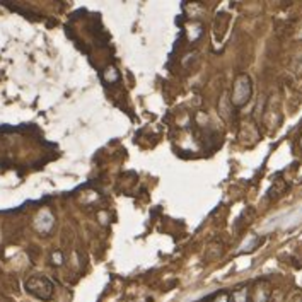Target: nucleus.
Listing matches in <instances>:
<instances>
[{
    "label": "nucleus",
    "mask_w": 302,
    "mask_h": 302,
    "mask_svg": "<svg viewBox=\"0 0 302 302\" xmlns=\"http://www.w3.org/2000/svg\"><path fill=\"white\" fill-rule=\"evenodd\" d=\"M120 77H122V76H120V72L113 67V65H111V67H108V68L104 70V78H106L108 82H111V84L118 82Z\"/></svg>",
    "instance_id": "nucleus-8"
},
{
    "label": "nucleus",
    "mask_w": 302,
    "mask_h": 302,
    "mask_svg": "<svg viewBox=\"0 0 302 302\" xmlns=\"http://www.w3.org/2000/svg\"><path fill=\"white\" fill-rule=\"evenodd\" d=\"M212 302H232V297H230V292L222 290V292H218L217 296L214 297Z\"/></svg>",
    "instance_id": "nucleus-9"
},
{
    "label": "nucleus",
    "mask_w": 302,
    "mask_h": 302,
    "mask_svg": "<svg viewBox=\"0 0 302 302\" xmlns=\"http://www.w3.org/2000/svg\"><path fill=\"white\" fill-rule=\"evenodd\" d=\"M53 227H55V217H53V214L46 208L40 210L38 215L34 217V229L38 230L41 236H48L53 230Z\"/></svg>",
    "instance_id": "nucleus-3"
},
{
    "label": "nucleus",
    "mask_w": 302,
    "mask_h": 302,
    "mask_svg": "<svg viewBox=\"0 0 302 302\" xmlns=\"http://www.w3.org/2000/svg\"><path fill=\"white\" fill-rule=\"evenodd\" d=\"M26 290L31 294V296L38 297L41 300H48L53 297V292H55V285L50 278L46 276H41V275H34L30 276L24 284Z\"/></svg>",
    "instance_id": "nucleus-2"
},
{
    "label": "nucleus",
    "mask_w": 302,
    "mask_h": 302,
    "mask_svg": "<svg viewBox=\"0 0 302 302\" xmlns=\"http://www.w3.org/2000/svg\"><path fill=\"white\" fill-rule=\"evenodd\" d=\"M270 296H272V287L268 282H258L254 285L253 292H251V302H270Z\"/></svg>",
    "instance_id": "nucleus-4"
},
{
    "label": "nucleus",
    "mask_w": 302,
    "mask_h": 302,
    "mask_svg": "<svg viewBox=\"0 0 302 302\" xmlns=\"http://www.w3.org/2000/svg\"><path fill=\"white\" fill-rule=\"evenodd\" d=\"M251 96H253V80L248 74H239L234 78V88H232V96H230V102L236 108H242L250 102Z\"/></svg>",
    "instance_id": "nucleus-1"
},
{
    "label": "nucleus",
    "mask_w": 302,
    "mask_h": 302,
    "mask_svg": "<svg viewBox=\"0 0 302 302\" xmlns=\"http://www.w3.org/2000/svg\"><path fill=\"white\" fill-rule=\"evenodd\" d=\"M232 297V302H248V297H250V292H248V287H239L230 294Z\"/></svg>",
    "instance_id": "nucleus-6"
},
{
    "label": "nucleus",
    "mask_w": 302,
    "mask_h": 302,
    "mask_svg": "<svg viewBox=\"0 0 302 302\" xmlns=\"http://www.w3.org/2000/svg\"><path fill=\"white\" fill-rule=\"evenodd\" d=\"M296 38H297V40H302V24H300V28H299V31H297V34H296Z\"/></svg>",
    "instance_id": "nucleus-12"
},
{
    "label": "nucleus",
    "mask_w": 302,
    "mask_h": 302,
    "mask_svg": "<svg viewBox=\"0 0 302 302\" xmlns=\"http://www.w3.org/2000/svg\"><path fill=\"white\" fill-rule=\"evenodd\" d=\"M256 244H258V238H256L254 234H250L239 250H241V253H244V251H251V250H254V248H256Z\"/></svg>",
    "instance_id": "nucleus-7"
},
{
    "label": "nucleus",
    "mask_w": 302,
    "mask_h": 302,
    "mask_svg": "<svg viewBox=\"0 0 302 302\" xmlns=\"http://www.w3.org/2000/svg\"><path fill=\"white\" fill-rule=\"evenodd\" d=\"M222 251H224V244H222L220 241H212V242L206 244V254L205 256L208 260H215L222 254Z\"/></svg>",
    "instance_id": "nucleus-5"
},
{
    "label": "nucleus",
    "mask_w": 302,
    "mask_h": 302,
    "mask_svg": "<svg viewBox=\"0 0 302 302\" xmlns=\"http://www.w3.org/2000/svg\"><path fill=\"white\" fill-rule=\"evenodd\" d=\"M300 146H302V138H300Z\"/></svg>",
    "instance_id": "nucleus-13"
},
{
    "label": "nucleus",
    "mask_w": 302,
    "mask_h": 302,
    "mask_svg": "<svg viewBox=\"0 0 302 302\" xmlns=\"http://www.w3.org/2000/svg\"><path fill=\"white\" fill-rule=\"evenodd\" d=\"M52 263L55 264V266H62V264H64V253L58 251V250L53 251V253H52Z\"/></svg>",
    "instance_id": "nucleus-10"
},
{
    "label": "nucleus",
    "mask_w": 302,
    "mask_h": 302,
    "mask_svg": "<svg viewBox=\"0 0 302 302\" xmlns=\"http://www.w3.org/2000/svg\"><path fill=\"white\" fill-rule=\"evenodd\" d=\"M296 72L297 76H302V55L296 60Z\"/></svg>",
    "instance_id": "nucleus-11"
}]
</instances>
